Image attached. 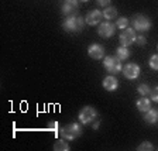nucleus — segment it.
<instances>
[{
	"mask_svg": "<svg viewBox=\"0 0 158 151\" xmlns=\"http://www.w3.org/2000/svg\"><path fill=\"white\" fill-rule=\"evenodd\" d=\"M85 24H86V21L82 16H79V14H71V16H68L65 19V21L62 23V27L68 33H79V31L83 30Z\"/></svg>",
	"mask_w": 158,
	"mask_h": 151,
	"instance_id": "obj_1",
	"label": "nucleus"
},
{
	"mask_svg": "<svg viewBox=\"0 0 158 151\" xmlns=\"http://www.w3.org/2000/svg\"><path fill=\"white\" fill-rule=\"evenodd\" d=\"M59 133H61L62 138L72 141V140H76L78 137H81V134H82V127H81V124H78V123H69V124L64 126Z\"/></svg>",
	"mask_w": 158,
	"mask_h": 151,
	"instance_id": "obj_2",
	"label": "nucleus"
},
{
	"mask_svg": "<svg viewBox=\"0 0 158 151\" xmlns=\"http://www.w3.org/2000/svg\"><path fill=\"white\" fill-rule=\"evenodd\" d=\"M105 69L107 71L110 75H117L123 71V65H122V59H118L117 57H106L103 61Z\"/></svg>",
	"mask_w": 158,
	"mask_h": 151,
	"instance_id": "obj_3",
	"label": "nucleus"
},
{
	"mask_svg": "<svg viewBox=\"0 0 158 151\" xmlns=\"http://www.w3.org/2000/svg\"><path fill=\"white\" fill-rule=\"evenodd\" d=\"M98 119V110L92 106H85L79 112V120H81L82 124H93Z\"/></svg>",
	"mask_w": 158,
	"mask_h": 151,
	"instance_id": "obj_4",
	"label": "nucleus"
},
{
	"mask_svg": "<svg viewBox=\"0 0 158 151\" xmlns=\"http://www.w3.org/2000/svg\"><path fill=\"white\" fill-rule=\"evenodd\" d=\"M131 24H133V28L135 31H140V33H144V31H148L151 28V20L147 19L143 14H135L131 19Z\"/></svg>",
	"mask_w": 158,
	"mask_h": 151,
	"instance_id": "obj_5",
	"label": "nucleus"
},
{
	"mask_svg": "<svg viewBox=\"0 0 158 151\" xmlns=\"http://www.w3.org/2000/svg\"><path fill=\"white\" fill-rule=\"evenodd\" d=\"M135 38H137V34H135V30L134 28H124L118 37L120 40V44L124 47L127 45H131L133 43H135Z\"/></svg>",
	"mask_w": 158,
	"mask_h": 151,
	"instance_id": "obj_6",
	"label": "nucleus"
},
{
	"mask_svg": "<svg viewBox=\"0 0 158 151\" xmlns=\"http://www.w3.org/2000/svg\"><path fill=\"white\" fill-rule=\"evenodd\" d=\"M123 73H124V76L127 79H137L138 76H140V72H141V69H140V66L137 65V64H133V62H130V64H127L126 66H123V71H122Z\"/></svg>",
	"mask_w": 158,
	"mask_h": 151,
	"instance_id": "obj_7",
	"label": "nucleus"
},
{
	"mask_svg": "<svg viewBox=\"0 0 158 151\" xmlns=\"http://www.w3.org/2000/svg\"><path fill=\"white\" fill-rule=\"evenodd\" d=\"M102 19H103V13H100L99 10H92V11H89V13L86 14L85 21L89 26H99L100 21H102Z\"/></svg>",
	"mask_w": 158,
	"mask_h": 151,
	"instance_id": "obj_8",
	"label": "nucleus"
},
{
	"mask_svg": "<svg viewBox=\"0 0 158 151\" xmlns=\"http://www.w3.org/2000/svg\"><path fill=\"white\" fill-rule=\"evenodd\" d=\"M98 34L103 38H110L114 34V26L112 23H100L98 27Z\"/></svg>",
	"mask_w": 158,
	"mask_h": 151,
	"instance_id": "obj_9",
	"label": "nucleus"
},
{
	"mask_svg": "<svg viewBox=\"0 0 158 151\" xmlns=\"http://www.w3.org/2000/svg\"><path fill=\"white\" fill-rule=\"evenodd\" d=\"M88 54L90 58L93 59H102L103 55H105V49H103L102 45H99V44H92V45H89L88 48Z\"/></svg>",
	"mask_w": 158,
	"mask_h": 151,
	"instance_id": "obj_10",
	"label": "nucleus"
},
{
	"mask_svg": "<svg viewBox=\"0 0 158 151\" xmlns=\"http://www.w3.org/2000/svg\"><path fill=\"white\" fill-rule=\"evenodd\" d=\"M78 0H64L62 3V13L65 16H71L75 14V11L78 10Z\"/></svg>",
	"mask_w": 158,
	"mask_h": 151,
	"instance_id": "obj_11",
	"label": "nucleus"
},
{
	"mask_svg": "<svg viewBox=\"0 0 158 151\" xmlns=\"http://www.w3.org/2000/svg\"><path fill=\"white\" fill-rule=\"evenodd\" d=\"M103 88H105L106 90H109V92H114L116 89L118 88V81L113 75L106 76V78L103 79Z\"/></svg>",
	"mask_w": 158,
	"mask_h": 151,
	"instance_id": "obj_12",
	"label": "nucleus"
},
{
	"mask_svg": "<svg viewBox=\"0 0 158 151\" xmlns=\"http://www.w3.org/2000/svg\"><path fill=\"white\" fill-rule=\"evenodd\" d=\"M135 105H137V109L140 110V112L145 113L147 110H150V109H151V100H150L147 96H143L141 99H138Z\"/></svg>",
	"mask_w": 158,
	"mask_h": 151,
	"instance_id": "obj_13",
	"label": "nucleus"
},
{
	"mask_svg": "<svg viewBox=\"0 0 158 151\" xmlns=\"http://www.w3.org/2000/svg\"><path fill=\"white\" fill-rule=\"evenodd\" d=\"M144 120L148 123V124H155L158 120V110H155V109L147 110L144 115Z\"/></svg>",
	"mask_w": 158,
	"mask_h": 151,
	"instance_id": "obj_14",
	"label": "nucleus"
},
{
	"mask_svg": "<svg viewBox=\"0 0 158 151\" xmlns=\"http://www.w3.org/2000/svg\"><path fill=\"white\" fill-rule=\"evenodd\" d=\"M103 17H105L106 20H113L117 17V9L113 6H107L105 7V10H103Z\"/></svg>",
	"mask_w": 158,
	"mask_h": 151,
	"instance_id": "obj_15",
	"label": "nucleus"
},
{
	"mask_svg": "<svg viewBox=\"0 0 158 151\" xmlns=\"http://www.w3.org/2000/svg\"><path fill=\"white\" fill-rule=\"evenodd\" d=\"M116 57H117L118 59H122V61H124V59L130 58V49H128L127 47H124V45L118 47V48L116 49Z\"/></svg>",
	"mask_w": 158,
	"mask_h": 151,
	"instance_id": "obj_16",
	"label": "nucleus"
},
{
	"mask_svg": "<svg viewBox=\"0 0 158 151\" xmlns=\"http://www.w3.org/2000/svg\"><path fill=\"white\" fill-rule=\"evenodd\" d=\"M54 150L55 151H69V145H68V143H66L65 138H62V140H56V141L54 143Z\"/></svg>",
	"mask_w": 158,
	"mask_h": 151,
	"instance_id": "obj_17",
	"label": "nucleus"
},
{
	"mask_svg": "<svg viewBox=\"0 0 158 151\" xmlns=\"http://www.w3.org/2000/svg\"><path fill=\"white\" fill-rule=\"evenodd\" d=\"M137 92L140 93L141 96H148L150 93H151V89H150V86L145 85V83H141V85L137 88Z\"/></svg>",
	"mask_w": 158,
	"mask_h": 151,
	"instance_id": "obj_18",
	"label": "nucleus"
},
{
	"mask_svg": "<svg viewBox=\"0 0 158 151\" xmlns=\"http://www.w3.org/2000/svg\"><path fill=\"white\" fill-rule=\"evenodd\" d=\"M127 26H128V19H126V17H118L117 21H116V27L124 30V28H127Z\"/></svg>",
	"mask_w": 158,
	"mask_h": 151,
	"instance_id": "obj_19",
	"label": "nucleus"
},
{
	"mask_svg": "<svg viewBox=\"0 0 158 151\" xmlns=\"http://www.w3.org/2000/svg\"><path fill=\"white\" fill-rule=\"evenodd\" d=\"M150 68L154 69V71H158V55H152L150 58Z\"/></svg>",
	"mask_w": 158,
	"mask_h": 151,
	"instance_id": "obj_20",
	"label": "nucleus"
},
{
	"mask_svg": "<svg viewBox=\"0 0 158 151\" xmlns=\"http://www.w3.org/2000/svg\"><path fill=\"white\" fill-rule=\"evenodd\" d=\"M152 148H154V147H152L151 143H150V141H144V143H141V144L138 145L137 150L138 151H145V150H152Z\"/></svg>",
	"mask_w": 158,
	"mask_h": 151,
	"instance_id": "obj_21",
	"label": "nucleus"
},
{
	"mask_svg": "<svg viewBox=\"0 0 158 151\" xmlns=\"http://www.w3.org/2000/svg\"><path fill=\"white\" fill-rule=\"evenodd\" d=\"M135 43H137V45L143 47V45H145V43H147V38H145L144 36H137V38H135Z\"/></svg>",
	"mask_w": 158,
	"mask_h": 151,
	"instance_id": "obj_22",
	"label": "nucleus"
},
{
	"mask_svg": "<svg viewBox=\"0 0 158 151\" xmlns=\"http://www.w3.org/2000/svg\"><path fill=\"white\" fill-rule=\"evenodd\" d=\"M150 95H151V99H152V100L158 103V86H157V88H154V89H152V90H151V93H150Z\"/></svg>",
	"mask_w": 158,
	"mask_h": 151,
	"instance_id": "obj_23",
	"label": "nucleus"
},
{
	"mask_svg": "<svg viewBox=\"0 0 158 151\" xmlns=\"http://www.w3.org/2000/svg\"><path fill=\"white\" fill-rule=\"evenodd\" d=\"M98 4L100 7H107L110 4V0H98Z\"/></svg>",
	"mask_w": 158,
	"mask_h": 151,
	"instance_id": "obj_24",
	"label": "nucleus"
},
{
	"mask_svg": "<svg viewBox=\"0 0 158 151\" xmlns=\"http://www.w3.org/2000/svg\"><path fill=\"white\" fill-rule=\"evenodd\" d=\"M49 128H51V130H56V128H58V123H56V122L51 123V126H49Z\"/></svg>",
	"mask_w": 158,
	"mask_h": 151,
	"instance_id": "obj_25",
	"label": "nucleus"
},
{
	"mask_svg": "<svg viewBox=\"0 0 158 151\" xmlns=\"http://www.w3.org/2000/svg\"><path fill=\"white\" fill-rule=\"evenodd\" d=\"M99 124H100V122H99V119H98V120L93 123V128H95V130H96V128H99Z\"/></svg>",
	"mask_w": 158,
	"mask_h": 151,
	"instance_id": "obj_26",
	"label": "nucleus"
},
{
	"mask_svg": "<svg viewBox=\"0 0 158 151\" xmlns=\"http://www.w3.org/2000/svg\"><path fill=\"white\" fill-rule=\"evenodd\" d=\"M78 2H82V3H86V2H89V0H78Z\"/></svg>",
	"mask_w": 158,
	"mask_h": 151,
	"instance_id": "obj_27",
	"label": "nucleus"
},
{
	"mask_svg": "<svg viewBox=\"0 0 158 151\" xmlns=\"http://www.w3.org/2000/svg\"><path fill=\"white\" fill-rule=\"evenodd\" d=\"M157 48H158V45H157Z\"/></svg>",
	"mask_w": 158,
	"mask_h": 151,
	"instance_id": "obj_28",
	"label": "nucleus"
}]
</instances>
